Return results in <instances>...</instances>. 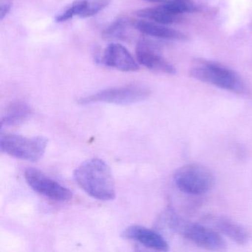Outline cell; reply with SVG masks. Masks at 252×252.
<instances>
[{"label": "cell", "instance_id": "8", "mask_svg": "<svg viewBox=\"0 0 252 252\" xmlns=\"http://www.w3.org/2000/svg\"><path fill=\"white\" fill-rule=\"evenodd\" d=\"M136 57L141 65L152 71L174 75L176 69L159 52L158 48L154 44L146 39L138 42L136 48Z\"/></svg>", "mask_w": 252, "mask_h": 252}, {"label": "cell", "instance_id": "16", "mask_svg": "<svg viewBox=\"0 0 252 252\" xmlns=\"http://www.w3.org/2000/svg\"><path fill=\"white\" fill-rule=\"evenodd\" d=\"M132 26V22L127 19H117L104 31L103 36L107 39L126 40L129 37V28Z\"/></svg>", "mask_w": 252, "mask_h": 252}, {"label": "cell", "instance_id": "9", "mask_svg": "<svg viewBox=\"0 0 252 252\" xmlns=\"http://www.w3.org/2000/svg\"><path fill=\"white\" fill-rule=\"evenodd\" d=\"M111 0H75L61 14L57 15V23H64L75 17L85 19L94 17L110 5Z\"/></svg>", "mask_w": 252, "mask_h": 252}, {"label": "cell", "instance_id": "11", "mask_svg": "<svg viewBox=\"0 0 252 252\" xmlns=\"http://www.w3.org/2000/svg\"><path fill=\"white\" fill-rule=\"evenodd\" d=\"M122 234L125 238L137 242L148 249L158 252L169 250V244L161 234L142 225H131Z\"/></svg>", "mask_w": 252, "mask_h": 252}, {"label": "cell", "instance_id": "15", "mask_svg": "<svg viewBox=\"0 0 252 252\" xmlns=\"http://www.w3.org/2000/svg\"><path fill=\"white\" fill-rule=\"evenodd\" d=\"M135 14L140 18L146 19L154 23L162 25H171L178 23L181 17L174 15L165 9L163 5L153 7V8H144L138 10Z\"/></svg>", "mask_w": 252, "mask_h": 252}, {"label": "cell", "instance_id": "2", "mask_svg": "<svg viewBox=\"0 0 252 252\" xmlns=\"http://www.w3.org/2000/svg\"><path fill=\"white\" fill-rule=\"evenodd\" d=\"M163 221L171 231L178 233L198 247L215 252L226 249V243L218 231L206 224L184 220L172 209H168L163 214Z\"/></svg>", "mask_w": 252, "mask_h": 252}, {"label": "cell", "instance_id": "17", "mask_svg": "<svg viewBox=\"0 0 252 252\" xmlns=\"http://www.w3.org/2000/svg\"><path fill=\"white\" fill-rule=\"evenodd\" d=\"M162 5L171 14L181 17L183 14L198 11V8L193 0H169Z\"/></svg>", "mask_w": 252, "mask_h": 252}, {"label": "cell", "instance_id": "4", "mask_svg": "<svg viewBox=\"0 0 252 252\" xmlns=\"http://www.w3.org/2000/svg\"><path fill=\"white\" fill-rule=\"evenodd\" d=\"M177 188L190 195L206 194L215 184L212 171L199 163H190L178 169L174 175Z\"/></svg>", "mask_w": 252, "mask_h": 252}, {"label": "cell", "instance_id": "14", "mask_svg": "<svg viewBox=\"0 0 252 252\" xmlns=\"http://www.w3.org/2000/svg\"><path fill=\"white\" fill-rule=\"evenodd\" d=\"M30 106L23 101H13L8 104L1 119V128L23 124L32 116Z\"/></svg>", "mask_w": 252, "mask_h": 252}, {"label": "cell", "instance_id": "3", "mask_svg": "<svg viewBox=\"0 0 252 252\" xmlns=\"http://www.w3.org/2000/svg\"><path fill=\"white\" fill-rule=\"evenodd\" d=\"M190 75L194 79L220 89L244 94L246 85L238 73L215 62L198 60L193 64Z\"/></svg>", "mask_w": 252, "mask_h": 252}, {"label": "cell", "instance_id": "13", "mask_svg": "<svg viewBox=\"0 0 252 252\" xmlns=\"http://www.w3.org/2000/svg\"><path fill=\"white\" fill-rule=\"evenodd\" d=\"M132 23L134 29L147 36L166 40H189V37L185 33L167 27L166 25L144 20H133Z\"/></svg>", "mask_w": 252, "mask_h": 252}, {"label": "cell", "instance_id": "12", "mask_svg": "<svg viewBox=\"0 0 252 252\" xmlns=\"http://www.w3.org/2000/svg\"><path fill=\"white\" fill-rule=\"evenodd\" d=\"M203 222L237 244L245 245L249 240V232L243 227L225 217L208 215L205 217Z\"/></svg>", "mask_w": 252, "mask_h": 252}, {"label": "cell", "instance_id": "10", "mask_svg": "<svg viewBox=\"0 0 252 252\" xmlns=\"http://www.w3.org/2000/svg\"><path fill=\"white\" fill-rule=\"evenodd\" d=\"M101 62L107 67L122 72H135L139 70V66L129 51L119 43L110 44L105 48Z\"/></svg>", "mask_w": 252, "mask_h": 252}, {"label": "cell", "instance_id": "6", "mask_svg": "<svg viewBox=\"0 0 252 252\" xmlns=\"http://www.w3.org/2000/svg\"><path fill=\"white\" fill-rule=\"evenodd\" d=\"M150 93V89L143 85H128L98 91L92 95L79 98L78 102L81 104L107 103L129 105L147 99Z\"/></svg>", "mask_w": 252, "mask_h": 252}, {"label": "cell", "instance_id": "5", "mask_svg": "<svg viewBox=\"0 0 252 252\" xmlns=\"http://www.w3.org/2000/svg\"><path fill=\"white\" fill-rule=\"evenodd\" d=\"M48 139L42 136L27 138L19 135L1 137L0 148L2 153L21 160L36 162L45 154Z\"/></svg>", "mask_w": 252, "mask_h": 252}, {"label": "cell", "instance_id": "7", "mask_svg": "<svg viewBox=\"0 0 252 252\" xmlns=\"http://www.w3.org/2000/svg\"><path fill=\"white\" fill-rule=\"evenodd\" d=\"M29 187L39 194L57 202H65L73 197V193L67 187L35 168H28L24 173Z\"/></svg>", "mask_w": 252, "mask_h": 252}, {"label": "cell", "instance_id": "18", "mask_svg": "<svg viewBox=\"0 0 252 252\" xmlns=\"http://www.w3.org/2000/svg\"><path fill=\"white\" fill-rule=\"evenodd\" d=\"M0 13H1V20H3L7 17L11 8H12V0H0Z\"/></svg>", "mask_w": 252, "mask_h": 252}, {"label": "cell", "instance_id": "19", "mask_svg": "<svg viewBox=\"0 0 252 252\" xmlns=\"http://www.w3.org/2000/svg\"><path fill=\"white\" fill-rule=\"evenodd\" d=\"M148 2H160V1H165V0H146Z\"/></svg>", "mask_w": 252, "mask_h": 252}, {"label": "cell", "instance_id": "1", "mask_svg": "<svg viewBox=\"0 0 252 252\" xmlns=\"http://www.w3.org/2000/svg\"><path fill=\"white\" fill-rule=\"evenodd\" d=\"M79 187L93 198L110 201L116 197V184L111 169L102 159H88L73 173Z\"/></svg>", "mask_w": 252, "mask_h": 252}]
</instances>
